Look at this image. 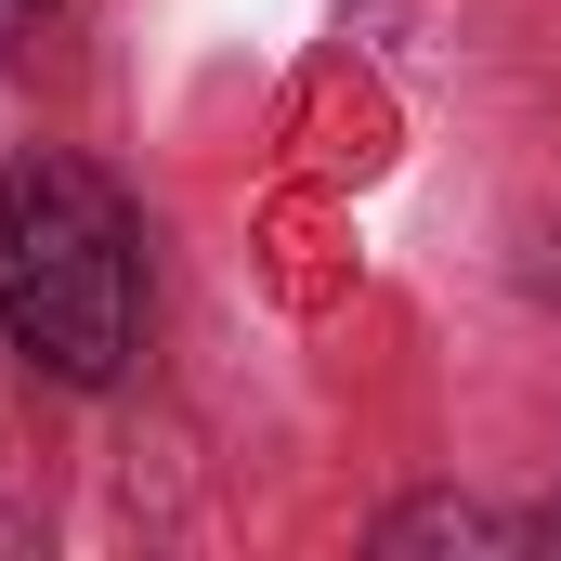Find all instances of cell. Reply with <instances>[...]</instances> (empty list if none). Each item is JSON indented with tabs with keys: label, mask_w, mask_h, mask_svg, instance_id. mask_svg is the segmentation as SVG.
<instances>
[{
	"label": "cell",
	"mask_w": 561,
	"mask_h": 561,
	"mask_svg": "<svg viewBox=\"0 0 561 561\" xmlns=\"http://www.w3.org/2000/svg\"><path fill=\"white\" fill-rule=\"evenodd\" d=\"M0 340L79 392H105L144 353V236L105 170H79V157L0 170Z\"/></svg>",
	"instance_id": "cell-1"
},
{
	"label": "cell",
	"mask_w": 561,
	"mask_h": 561,
	"mask_svg": "<svg viewBox=\"0 0 561 561\" xmlns=\"http://www.w3.org/2000/svg\"><path fill=\"white\" fill-rule=\"evenodd\" d=\"M39 13H53V0H0V53H13V26H39Z\"/></svg>",
	"instance_id": "cell-2"
}]
</instances>
